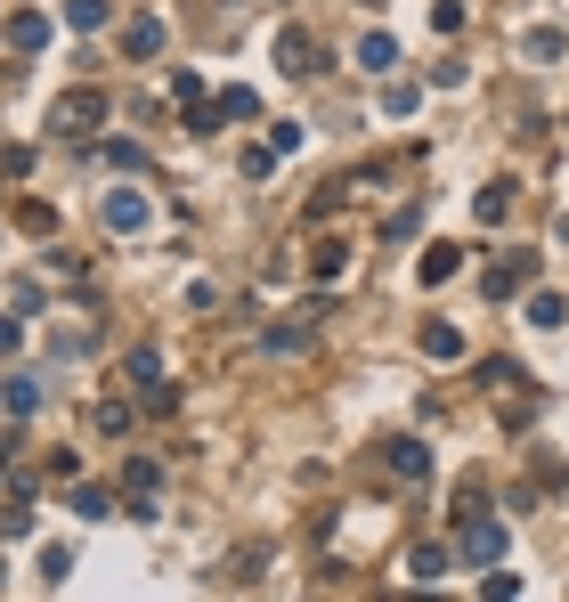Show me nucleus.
<instances>
[{
    "mask_svg": "<svg viewBox=\"0 0 569 602\" xmlns=\"http://www.w3.org/2000/svg\"><path fill=\"white\" fill-rule=\"evenodd\" d=\"M504 546H513V529H504L496 513H472V521H464V562H472V570L504 562Z\"/></svg>",
    "mask_w": 569,
    "mask_h": 602,
    "instance_id": "f257e3e1",
    "label": "nucleus"
},
{
    "mask_svg": "<svg viewBox=\"0 0 569 602\" xmlns=\"http://www.w3.org/2000/svg\"><path fill=\"white\" fill-rule=\"evenodd\" d=\"M529 277H537V253L521 245V253H504V261H488V277H480V293H488V301H513V293H521Z\"/></svg>",
    "mask_w": 569,
    "mask_h": 602,
    "instance_id": "f03ea898",
    "label": "nucleus"
},
{
    "mask_svg": "<svg viewBox=\"0 0 569 602\" xmlns=\"http://www.w3.org/2000/svg\"><path fill=\"white\" fill-rule=\"evenodd\" d=\"M98 114H106V98H98V90H74V98H57V114H49V131H57V139H82V131L98 123Z\"/></svg>",
    "mask_w": 569,
    "mask_h": 602,
    "instance_id": "7ed1b4c3",
    "label": "nucleus"
},
{
    "mask_svg": "<svg viewBox=\"0 0 569 602\" xmlns=\"http://www.w3.org/2000/svg\"><path fill=\"white\" fill-rule=\"evenodd\" d=\"M98 220H106L114 236H139V228H147V196H139V188H106Z\"/></svg>",
    "mask_w": 569,
    "mask_h": 602,
    "instance_id": "20e7f679",
    "label": "nucleus"
},
{
    "mask_svg": "<svg viewBox=\"0 0 569 602\" xmlns=\"http://www.w3.org/2000/svg\"><path fill=\"white\" fill-rule=\"evenodd\" d=\"M277 66H285V74H326V49L309 41L301 25H285V33H277Z\"/></svg>",
    "mask_w": 569,
    "mask_h": 602,
    "instance_id": "39448f33",
    "label": "nucleus"
},
{
    "mask_svg": "<svg viewBox=\"0 0 569 602\" xmlns=\"http://www.w3.org/2000/svg\"><path fill=\"white\" fill-rule=\"evenodd\" d=\"M383 456H391V472H399V480H431V440H391Z\"/></svg>",
    "mask_w": 569,
    "mask_h": 602,
    "instance_id": "423d86ee",
    "label": "nucleus"
},
{
    "mask_svg": "<svg viewBox=\"0 0 569 602\" xmlns=\"http://www.w3.org/2000/svg\"><path fill=\"white\" fill-rule=\"evenodd\" d=\"M131 383L163 407V350H155V342H139V350H131Z\"/></svg>",
    "mask_w": 569,
    "mask_h": 602,
    "instance_id": "0eeeda50",
    "label": "nucleus"
},
{
    "mask_svg": "<svg viewBox=\"0 0 569 602\" xmlns=\"http://www.w3.org/2000/svg\"><path fill=\"white\" fill-rule=\"evenodd\" d=\"M122 57H139V66H147V57H163V25H155V17H139L131 33H122Z\"/></svg>",
    "mask_w": 569,
    "mask_h": 602,
    "instance_id": "6e6552de",
    "label": "nucleus"
},
{
    "mask_svg": "<svg viewBox=\"0 0 569 602\" xmlns=\"http://www.w3.org/2000/svg\"><path fill=\"white\" fill-rule=\"evenodd\" d=\"M0 407H9V415H33V407H41V375H9V383H0Z\"/></svg>",
    "mask_w": 569,
    "mask_h": 602,
    "instance_id": "1a4fd4ad",
    "label": "nucleus"
},
{
    "mask_svg": "<svg viewBox=\"0 0 569 602\" xmlns=\"http://www.w3.org/2000/svg\"><path fill=\"white\" fill-rule=\"evenodd\" d=\"M358 66H366V74H391V66H399V41H391V33H366V41H358Z\"/></svg>",
    "mask_w": 569,
    "mask_h": 602,
    "instance_id": "9d476101",
    "label": "nucleus"
},
{
    "mask_svg": "<svg viewBox=\"0 0 569 602\" xmlns=\"http://www.w3.org/2000/svg\"><path fill=\"white\" fill-rule=\"evenodd\" d=\"M529 326H537V334L569 326V301H561V293H529Z\"/></svg>",
    "mask_w": 569,
    "mask_h": 602,
    "instance_id": "9b49d317",
    "label": "nucleus"
},
{
    "mask_svg": "<svg viewBox=\"0 0 569 602\" xmlns=\"http://www.w3.org/2000/svg\"><path fill=\"white\" fill-rule=\"evenodd\" d=\"M521 49H529V66H553V57L569 49V33H561V25H537V33L521 41Z\"/></svg>",
    "mask_w": 569,
    "mask_h": 602,
    "instance_id": "f8f14e48",
    "label": "nucleus"
},
{
    "mask_svg": "<svg viewBox=\"0 0 569 602\" xmlns=\"http://www.w3.org/2000/svg\"><path fill=\"white\" fill-rule=\"evenodd\" d=\"M456 269H464V253H456V245H431V253H423V285H448Z\"/></svg>",
    "mask_w": 569,
    "mask_h": 602,
    "instance_id": "ddd939ff",
    "label": "nucleus"
},
{
    "mask_svg": "<svg viewBox=\"0 0 569 602\" xmlns=\"http://www.w3.org/2000/svg\"><path fill=\"white\" fill-rule=\"evenodd\" d=\"M448 562H456L448 546H415V562H407V570H415L423 586H439V578H448Z\"/></svg>",
    "mask_w": 569,
    "mask_h": 602,
    "instance_id": "4468645a",
    "label": "nucleus"
},
{
    "mask_svg": "<svg viewBox=\"0 0 569 602\" xmlns=\"http://www.w3.org/2000/svg\"><path fill=\"white\" fill-rule=\"evenodd\" d=\"M9 41H17V49H49V17H33V9L9 17Z\"/></svg>",
    "mask_w": 569,
    "mask_h": 602,
    "instance_id": "2eb2a0df",
    "label": "nucleus"
},
{
    "mask_svg": "<svg viewBox=\"0 0 569 602\" xmlns=\"http://www.w3.org/2000/svg\"><path fill=\"white\" fill-rule=\"evenodd\" d=\"M212 106H220V123H228V114H236V123H252V114H261V98H252L244 82H236V90H220Z\"/></svg>",
    "mask_w": 569,
    "mask_h": 602,
    "instance_id": "dca6fc26",
    "label": "nucleus"
},
{
    "mask_svg": "<svg viewBox=\"0 0 569 602\" xmlns=\"http://www.w3.org/2000/svg\"><path fill=\"white\" fill-rule=\"evenodd\" d=\"M423 358H464V334L456 326H423Z\"/></svg>",
    "mask_w": 569,
    "mask_h": 602,
    "instance_id": "f3484780",
    "label": "nucleus"
},
{
    "mask_svg": "<svg viewBox=\"0 0 569 602\" xmlns=\"http://www.w3.org/2000/svg\"><path fill=\"white\" fill-rule=\"evenodd\" d=\"M66 25H74V33H98V25H106V0H66Z\"/></svg>",
    "mask_w": 569,
    "mask_h": 602,
    "instance_id": "a211bd4d",
    "label": "nucleus"
},
{
    "mask_svg": "<svg viewBox=\"0 0 569 602\" xmlns=\"http://www.w3.org/2000/svg\"><path fill=\"white\" fill-rule=\"evenodd\" d=\"M472 212H480V220H504V212H513V188H504V179H496V188H480Z\"/></svg>",
    "mask_w": 569,
    "mask_h": 602,
    "instance_id": "6ab92c4d",
    "label": "nucleus"
},
{
    "mask_svg": "<svg viewBox=\"0 0 569 602\" xmlns=\"http://www.w3.org/2000/svg\"><path fill=\"white\" fill-rule=\"evenodd\" d=\"M98 163H114V171H139V163H147V155H139V147H131V139H106V147H98Z\"/></svg>",
    "mask_w": 569,
    "mask_h": 602,
    "instance_id": "aec40b11",
    "label": "nucleus"
},
{
    "mask_svg": "<svg viewBox=\"0 0 569 602\" xmlns=\"http://www.w3.org/2000/svg\"><path fill=\"white\" fill-rule=\"evenodd\" d=\"M350 269V245H342V236H326V245H318V277H342Z\"/></svg>",
    "mask_w": 569,
    "mask_h": 602,
    "instance_id": "412c9836",
    "label": "nucleus"
},
{
    "mask_svg": "<svg viewBox=\"0 0 569 602\" xmlns=\"http://www.w3.org/2000/svg\"><path fill=\"white\" fill-rule=\"evenodd\" d=\"M74 513H82V521H106L114 497H106V489H74Z\"/></svg>",
    "mask_w": 569,
    "mask_h": 602,
    "instance_id": "4be33fe9",
    "label": "nucleus"
},
{
    "mask_svg": "<svg viewBox=\"0 0 569 602\" xmlns=\"http://www.w3.org/2000/svg\"><path fill=\"white\" fill-rule=\"evenodd\" d=\"M17 334H25V318H0V358L17 350Z\"/></svg>",
    "mask_w": 569,
    "mask_h": 602,
    "instance_id": "5701e85b",
    "label": "nucleus"
},
{
    "mask_svg": "<svg viewBox=\"0 0 569 602\" xmlns=\"http://www.w3.org/2000/svg\"><path fill=\"white\" fill-rule=\"evenodd\" d=\"M9 456H17V432H0V472H9Z\"/></svg>",
    "mask_w": 569,
    "mask_h": 602,
    "instance_id": "b1692460",
    "label": "nucleus"
}]
</instances>
